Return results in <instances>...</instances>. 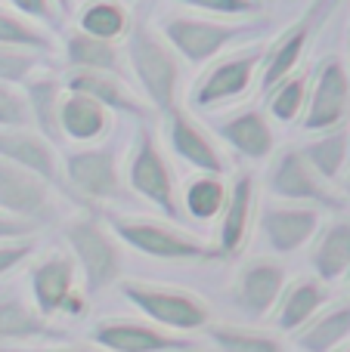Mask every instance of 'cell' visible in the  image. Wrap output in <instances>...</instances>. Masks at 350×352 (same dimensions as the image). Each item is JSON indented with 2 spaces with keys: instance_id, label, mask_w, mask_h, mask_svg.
I'll list each match as a JSON object with an SVG mask.
<instances>
[{
  "instance_id": "cell-1",
  "label": "cell",
  "mask_w": 350,
  "mask_h": 352,
  "mask_svg": "<svg viewBox=\"0 0 350 352\" xmlns=\"http://www.w3.org/2000/svg\"><path fill=\"white\" fill-rule=\"evenodd\" d=\"M65 244L72 250L74 269L84 278V294L109 291L112 285H118L124 275V254H121V241L112 235L109 226H103L93 217H74L65 223L62 229Z\"/></svg>"
},
{
  "instance_id": "cell-2",
  "label": "cell",
  "mask_w": 350,
  "mask_h": 352,
  "mask_svg": "<svg viewBox=\"0 0 350 352\" xmlns=\"http://www.w3.org/2000/svg\"><path fill=\"white\" fill-rule=\"evenodd\" d=\"M112 235L130 250L165 263H217L223 260L214 244L177 229V226L158 223L149 217H109Z\"/></svg>"
},
{
  "instance_id": "cell-3",
  "label": "cell",
  "mask_w": 350,
  "mask_h": 352,
  "mask_svg": "<svg viewBox=\"0 0 350 352\" xmlns=\"http://www.w3.org/2000/svg\"><path fill=\"white\" fill-rule=\"evenodd\" d=\"M118 291L152 324L174 331V334H192V331H205L211 324V306L198 294L183 291V287H165V285H152V281L121 278Z\"/></svg>"
},
{
  "instance_id": "cell-4",
  "label": "cell",
  "mask_w": 350,
  "mask_h": 352,
  "mask_svg": "<svg viewBox=\"0 0 350 352\" xmlns=\"http://www.w3.org/2000/svg\"><path fill=\"white\" fill-rule=\"evenodd\" d=\"M127 59L143 93H146L149 105L167 115L174 109V102H177V84H180L177 53L167 47L161 34L136 25L127 41Z\"/></svg>"
},
{
  "instance_id": "cell-5",
  "label": "cell",
  "mask_w": 350,
  "mask_h": 352,
  "mask_svg": "<svg viewBox=\"0 0 350 352\" xmlns=\"http://www.w3.org/2000/svg\"><path fill=\"white\" fill-rule=\"evenodd\" d=\"M251 25H233V22H211V19L196 16H171L161 22V37L177 56H183L192 65L217 59L227 47H233L239 37L251 34Z\"/></svg>"
},
{
  "instance_id": "cell-6",
  "label": "cell",
  "mask_w": 350,
  "mask_h": 352,
  "mask_svg": "<svg viewBox=\"0 0 350 352\" xmlns=\"http://www.w3.org/2000/svg\"><path fill=\"white\" fill-rule=\"evenodd\" d=\"M127 186L140 195L143 201L155 204L165 217L171 219H180V195H177V182H174V173H171V164L165 161L161 148L155 146L152 133L146 127L136 133V142H134V152L127 158Z\"/></svg>"
},
{
  "instance_id": "cell-7",
  "label": "cell",
  "mask_w": 350,
  "mask_h": 352,
  "mask_svg": "<svg viewBox=\"0 0 350 352\" xmlns=\"http://www.w3.org/2000/svg\"><path fill=\"white\" fill-rule=\"evenodd\" d=\"M350 111V74L344 62L329 56L316 68L313 87H307V105H304V130L326 133L344 124Z\"/></svg>"
},
{
  "instance_id": "cell-8",
  "label": "cell",
  "mask_w": 350,
  "mask_h": 352,
  "mask_svg": "<svg viewBox=\"0 0 350 352\" xmlns=\"http://www.w3.org/2000/svg\"><path fill=\"white\" fill-rule=\"evenodd\" d=\"M90 343L105 352H192L196 343L183 334L165 331L152 322L134 318H99L90 331Z\"/></svg>"
},
{
  "instance_id": "cell-9",
  "label": "cell",
  "mask_w": 350,
  "mask_h": 352,
  "mask_svg": "<svg viewBox=\"0 0 350 352\" xmlns=\"http://www.w3.org/2000/svg\"><path fill=\"white\" fill-rule=\"evenodd\" d=\"M267 188L276 198H282L285 204H307V207H329L338 210L341 201L335 198V192L329 188L326 179H320L316 170L307 164V158L301 155V148H285L279 152L276 164L270 167L267 176Z\"/></svg>"
},
{
  "instance_id": "cell-10",
  "label": "cell",
  "mask_w": 350,
  "mask_h": 352,
  "mask_svg": "<svg viewBox=\"0 0 350 352\" xmlns=\"http://www.w3.org/2000/svg\"><path fill=\"white\" fill-rule=\"evenodd\" d=\"M285 285H289V281H285L282 263L258 256V260H248L245 266L239 269V275H236L233 303L239 306V312L248 316L251 322H264V318L276 309Z\"/></svg>"
},
{
  "instance_id": "cell-11",
  "label": "cell",
  "mask_w": 350,
  "mask_h": 352,
  "mask_svg": "<svg viewBox=\"0 0 350 352\" xmlns=\"http://www.w3.org/2000/svg\"><path fill=\"white\" fill-rule=\"evenodd\" d=\"M65 188H72L74 198L90 201H109L121 192V176H118V161L112 148H81L65 158L62 167Z\"/></svg>"
},
{
  "instance_id": "cell-12",
  "label": "cell",
  "mask_w": 350,
  "mask_h": 352,
  "mask_svg": "<svg viewBox=\"0 0 350 352\" xmlns=\"http://www.w3.org/2000/svg\"><path fill=\"white\" fill-rule=\"evenodd\" d=\"M0 210L43 226L56 213L53 186L0 158Z\"/></svg>"
},
{
  "instance_id": "cell-13",
  "label": "cell",
  "mask_w": 350,
  "mask_h": 352,
  "mask_svg": "<svg viewBox=\"0 0 350 352\" xmlns=\"http://www.w3.org/2000/svg\"><path fill=\"white\" fill-rule=\"evenodd\" d=\"M260 62H264V50H245V53L227 56L192 87V105L196 109H214V105L248 93L254 74L260 72Z\"/></svg>"
},
{
  "instance_id": "cell-14",
  "label": "cell",
  "mask_w": 350,
  "mask_h": 352,
  "mask_svg": "<svg viewBox=\"0 0 350 352\" xmlns=\"http://www.w3.org/2000/svg\"><path fill=\"white\" fill-rule=\"evenodd\" d=\"M31 287V306L43 318L53 322V316H62L65 303L81 291L78 287V269L68 254H47L37 260L28 272Z\"/></svg>"
},
{
  "instance_id": "cell-15",
  "label": "cell",
  "mask_w": 350,
  "mask_h": 352,
  "mask_svg": "<svg viewBox=\"0 0 350 352\" xmlns=\"http://www.w3.org/2000/svg\"><path fill=\"white\" fill-rule=\"evenodd\" d=\"M320 232V210L307 204H270L260 210V235L273 254H295Z\"/></svg>"
},
{
  "instance_id": "cell-16",
  "label": "cell",
  "mask_w": 350,
  "mask_h": 352,
  "mask_svg": "<svg viewBox=\"0 0 350 352\" xmlns=\"http://www.w3.org/2000/svg\"><path fill=\"white\" fill-rule=\"evenodd\" d=\"M0 158L22 167V170H28V173H34L37 179H43L47 186L65 188L56 146L47 136L37 133V130H31V127L0 130Z\"/></svg>"
},
{
  "instance_id": "cell-17",
  "label": "cell",
  "mask_w": 350,
  "mask_h": 352,
  "mask_svg": "<svg viewBox=\"0 0 350 352\" xmlns=\"http://www.w3.org/2000/svg\"><path fill=\"white\" fill-rule=\"evenodd\" d=\"M167 146L177 158H183L189 167H196L198 173H211V176H223L227 173V158L220 155L217 142L192 121L186 111L171 109L167 111Z\"/></svg>"
},
{
  "instance_id": "cell-18",
  "label": "cell",
  "mask_w": 350,
  "mask_h": 352,
  "mask_svg": "<svg viewBox=\"0 0 350 352\" xmlns=\"http://www.w3.org/2000/svg\"><path fill=\"white\" fill-rule=\"evenodd\" d=\"M254 210H258V182L251 173H239L229 186L227 204L220 213V232H217V244L220 256H236L242 254L248 235H251V223H254Z\"/></svg>"
},
{
  "instance_id": "cell-19",
  "label": "cell",
  "mask_w": 350,
  "mask_h": 352,
  "mask_svg": "<svg viewBox=\"0 0 350 352\" xmlns=\"http://www.w3.org/2000/svg\"><path fill=\"white\" fill-rule=\"evenodd\" d=\"M68 93H84V96L96 99L109 111H124V115L136 118V121H149L152 118V105L143 102L130 87H124L121 74L109 72H72L65 78Z\"/></svg>"
},
{
  "instance_id": "cell-20",
  "label": "cell",
  "mask_w": 350,
  "mask_h": 352,
  "mask_svg": "<svg viewBox=\"0 0 350 352\" xmlns=\"http://www.w3.org/2000/svg\"><path fill=\"white\" fill-rule=\"evenodd\" d=\"M62 331L50 318H43L31 303L19 294H0V343H37V340H59Z\"/></svg>"
},
{
  "instance_id": "cell-21",
  "label": "cell",
  "mask_w": 350,
  "mask_h": 352,
  "mask_svg": "<svg viewBox=\"0 0 350 352\" xmlns=\"http://www.w3.org/2000/svg\"><path fill=\"white\" fill-rule=\"evenodd\" d=\"M214 130L223 142H229L236 152L251 161H264L276 152V136H273L270 121L254 109L223 118V121L214 124Z\"/></svg>"
},
{
  "instance_id": "cell-22",
  "label": "cell",
  "mask_w": 350,
  "mask_h": 352,
  "mask_svg": "<svg viewBox=\"0 0 350 352\" xmlns=\"http://www.w3.org/2000/svg\"><path fill=\"white\" fill-rule=\"evenodd\" d=\"M326 303H329V287L322 285L320 278H298V281H291V285H285L276 309L270 312L273 324H276L282 334H295V331H301Z\"/></svg>"
},
{
  "instance_id": "cell-23",
  "label": "cell",
  "mask_w": 350,
  "mask_h": 352,
  "mask_svg": "<svg viewBox=\"0 0 350 352\" xmlns=\"http://www.w3.org/2000/svg\"><path fill=\"white\" fill-rule=\"evenodd\" d=\"M112 127V111L84 93H62L59 102V130L62 140L96 142Z\"/></svg>"
},
{
  "instance_id": "cell-24",
  "label": "cell",
  "mask_w": 350,
  "mask_h": 352,
  "mask_svg": "<svg viewBox=\"0 0 350 352\" xmlns=\"http://www.w3.org/2000/svg\"><path fill=\"white\" fill-rule=\"evenodd\" d=\"M313 22H316V10L307 12L298 25H291L270 50H264V62H260V90H270L276 87L282 78L295 74L298 62H301L304 50H307V41H310V31H313Z\"/></svg>"
},
{
  "instance_id": "cell-25",
  "label": "cell",
  "mask_w": 350,
  "mask_h": 352,
  "mask_svg": "<svg viewBox=\"0 0 350 352\" xmlns=\"http://www.w3.org/2000/svg\"><path fill=\"white\" fill-rule=\"evenodd\" d=\"M310 266L322 285L344 278L350 272V219H335L320 232L310 254Z\"/></svg>"
},
{
  "instance_id": "cell-26",
  "label": "cell",
  "mask_w": 350,
  "mask_h": 352,
  "mask_svg": "<svg viewBox=\"0 0 350 352\" xmlns=\"http://www.w3.org/2000/svg\"><path fill=\"white\" fill-rule=\"evenodd\" d=\"M350 337V303L316 312L301 331H295V343L301 352H335Z\"/></svg>"
},
{
  "instance_id": "cell-27",
  "label": "cell",
  "mask_w": 350,
  "mask_h": 352,
  "mask_svg": "<svg viewBox=\"0 0 350 352\" xmlns=\"http://www.w3.org/2000/svg\"><path fill=\"white\" fill-rule=\"evenodd\" d=\"M65 59L74 72H109V74H121V56L118 47L109 41L90 37L84 31H72L65 37Z\"/></svg>"
},
{
  "instance_id": "cell-28",
  "label": "cell",
  "mask_w": 350,
  "mask_h": 352,
  "mask_svg": "<svg viewBox=\"0 0 350 352\" xmlns=\"http://www.w3.org/2000/svg\"><path fill=\"white\" fill-rule=\"evenodd\" d=\"M25 99H28L31 124L37 133L47 136L50 142L62 140L59 130V102H62V84L56 78H31L25 87Z\"/></svg>"
},
{
  "instance_id": "cell-29",
  "label": "cell",
  "mask_w": 350,
  "mask_h": 352,
  "mask_svg": "<svg viewBox=\"0 0 350 352\" xmlns=\"http://www.w3.org/2000/svg\"><path fill=\"white\" fill-rule=\"evenodd\" d=\"M301 155L307 158V164L316 170V176L326 182H335L347 167V155H350V130L341 124L335 130H326L320 140L301 146Z\"/></svg>"
},
{
  "instance_id": "cell-30",
  "label": "cell",
  "mask_w": 350,
  "mask_h": 352,
  "mask_svg": "<svg viewBox=\"0 0 350 352\" xmlns=\"http://www.w3.org/2000/svg\"><path fill=\"white\" fill-rule=\"evenodd\" d=\"M227 195H229V186L220 176L198 173L196 179L183 188V195H180V210H183L186 217L198 219V223H211V219H220Z\"/></svg>"
},
{
  "instance_id": "cell-31",
  "label": "cell",
  "mask_w": 350,
  "mask_h": 352,
  "mask_svg": "<svg viewBox=\"0 0 350 352\" xmlns=\"http://www.w3.org/2000/svg\"><path fill=\"white\" fill-rule=\"evenodd\" d=\"M205 337L217 352H289L279 334H267L245 324H214L205 328Z\"/></svg>"
},
{
  "instance_id": "cell-32",
  "label": "cell",
  "mask_w": 350,
  "mask_h": 352,
  "mask_svg": "<svg viewBox=\"0 0 350 352\" xmlns=\"http://www.w3.org/2000/svg\"><path fill=\"white\" fill-rule=\"evenodd\" d=\"M78 25L84 34L115 43L118 37L127 34L130 19H127V12H124V6L115 3V0H90V3L81 10Z\"/></svg>"
},
{
  "instance_id": "cell-33",
  "label": "cell",
  "mask_w": 350,
  "mask_h": 352,
  "mask_svg": "<svg viewBox=\"0 0 350 352\" xmlns=\"http://www.w3.org/2000/svg\"><path fill=\"white\" fill-rule=\"evenodd\" d=\"M304 105H307V74L295 72V74L279 80L276 87L267 90V109H270V115L282 124L295 121V118L304 111Z\"/></svg>"
},
{
  "instance_id": "cell-34",
  "label": "cell",
  "mask_w": 350,
  "mask_h": 352,
  "mask_svg": "<svg viewBox=\"0 0 350 352\" xmlns=\"http://www.w3.org/2000/svg\"><path fill=\"white\" fill-rule=\"evenodd\" d=\"M0 47H19V50H31V53H47L53 50L50 34H43L37 25L25 22L16 12L0 10Z\"/></svg>"
},
{
  "instance_id": "cell-35",
  "label": "cell",
  "mask_w": 350,
  "mask_h": 352,
  "mask_svg": "<svg viewBox=\"0 0 350 352\" xmlns=\"http://www.w3.org/2000/svg\"><path fill=\"white\" fill-rule=\"evenodd\" d=\"M37 68V56L31 50H19V47H0V80L3 84H28L34 78Z\"/></svg>"
},
{
  "instance_id": "cell-36",
  "label": "cell",
  "mask_w": 350,
  "mask_h": 352,
  "mask_svg": "<svg viewBox=\"0 0 350 352\" xmlns=\"http://www.w3.org/2000/svg\"><path fill=\"white\" fill-rule=\"evenodd\" d=\"M22 127H31L28 99L12 84L0 80V130H22Z\"/></svg>"
},
{
  "instance_id": "cell-37",
  "label": "cell",
  "mask_w": 350,
  "mask_h": 352,
  "mask_svg": "<svg viewBox=\"0 0 350 352\" xmlns=\"http://www.w3.org/2000/svg\"><path fill=\"white\" fill-rule=\"evenodd\" d=\"M196 10H208L217 16H251L260 12V0H183Z\"/></svg>"
},
{
  "instance_id": "cell-38",
  "label": "cell",
  "mask_w": 350,
  "mask_h": 352,
  "mask_svg": "<svg viewBox=\"0 0 350 352\" xmlns=\"http://www.w3.org/2000/svg\"><path fill=\"white\" fill-rule=\"evenodd\" d=\"M34 254V238H22V241H0V278L19 269L28 256Z\"/></svg>"
},
{
  "instance_id": "cell-39",
  "label": "cell",
  "mask_w": 350,
  "mask_h": 352,
  "mask_svg": "<svg viewBox=\"0 0 350 352\" xmlns=\"http://www.w3.org/2000/svg\"><path fill=\"white\" fill-rule=\"evenodd\" d=\"M41 226L31 219H19L12 213L0 210V241H22V238H34Z\"/></svg>"
},
{
  "instance_id": "cell-40",
  "label": "cell",
  "mask_w": 350,
  "mask_h": 352,
  "mask_svg": "<svg viewBox=\"0 0 350 352\" xmlns=\"http://www.w3.org/2000/svg\"><path fill=\"white\" fill-rule=\"evenodd\" d=\"M22 16L31 19H41V22H56V6L53 0H10Z\"/></svg>"
},
{
  "instance_id": "cell-41",
  "label": "cell",
  "mask_w": 350,
  "mask_h": 352,
  "mask_svg": "<svg viewBox=\"0 0 350 352\" xmlns=\"http://www.w3.org/2000/svg\"><path fill=\"white\" fill-rule=\"evenodd\" d=\"M22 352H105L99 346H34V349H22Z\"/></svg>"
},
{
  "instance_id": "cell-42",
  "label": "cell",
  "mask_w": 350,
  "mask_h": 352,
  "mask_svg": "<svg viewBox=\"0 0 350 352\" xmlns=\"http://www.w3.org/2000/svg\"><path fill=\"white\" fill-rule=\"evenodd\" d=\"M56 6H59V12H72V0H53Z\"/></svg>"
},
{
  "instance_id": "cell-43",
  "label": "cell",
  "mask_w": 350,
  "mask_h": 352,
  "mask_svg": "<svg viewBox=\"0 0 350 352\" xmlns=\"http://www.w3.org/2000/svg\"><path fill=\"white\" fill-rule=\"evenodd\" d=\"M0 352H22V349H16V346H3V343H0Z\"/></svg>"
},
{
  "instance_id": "cell-44",
  "label": "cell",
  "mask_w": 350,
  "mask_h": 352,
  "mask_svg": "<svg viewBox=\"0 0 350 352\" xmlns=\"http://www.w3.org/2000/svg\"><path fill=\"white\" fill-rule=\"evenodd\" d=\"M335 352H350V346H338V349H335Z\"/></svg>"
},
{
  "instance_id": "cell-45",
  "label": "cell",
  "mask_w": 350,
  "mask_h": 352,
  "mask_svg": "<svg viewBox=\"0 0 350 352\" xmlns=\"http://www.w3.org/2000/svg\"><path fill=\"white\" fill-rule=\"evenodd\" d=\"M344 188H347V195H350V176H347V182H344Z\"/></svg>"
},
{
  "instance_id": "cell-46",
  "label": "cell",
  "mask_w": 350,
  "mask_h": 352,
  "mask_svg": "<svg viewBox=\"0 0 350 352\" xmlns=\"http://www.w3.org/2000/svg\"><path fill=\"white\" fill-rule=\"evenodd\" d=\"M347 275H350V272H347ZM347 287H350V278H347Z\"/></svg>"
}]
</instances>
